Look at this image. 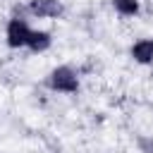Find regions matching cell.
<instances>
[{
	"label": "cell",
	"instance_id": "obj_1",
	"mask_svg": "<svg viewBox=\"0 0 153 153\" xmlns=\"http://www.w3.org/2000/svg\"><path fill=\"white\" fill-rule=\"evenodd\" d=\"M48 86L55 91V93H65V96H74L79 91V74L74 67L69 65H57L50 69L48 74Z\"/></svg>",
	"mask_w": 153,
	"mask_h": 153
},
{
	"label": "cell",
	"instance_id": "obj_2",
	"mask_svg": "<svg viewBox=\"0 0 153 153\" xmlns=\"http://www.w3.org/2000/svg\"><path fill=\"white\" fill-rule=\"evenodd\" d=\"M31 31H33V29L29 26L26 19H22V17H12V19L7 22V26H5V43H7V48H12V50L26 48Z\"/></svg>",
	"mask_w": 153,
	"mask_h": 153
},
{
	"label": "cell",
	"instance_id": "obj_3",
	"mask_svg": "<svg viewBox=\"0 0 153 153\" xmlns=\"http://www.w3.org/2000/svg\"><path fill=\"white\" fill-rule=\"evenodd\" d=\"M62 10L65 7L60 0H29V12L36 19H57Z\"/></svg>",
	"mask_w": 153,
	"mask_h": 153
},
{
	"label": "cell",
	"instance_id": "obj_4",
	"mask_svg": "<svg viewBox=\"0 0 153 153\" xmlns=\"http://www.w3.org/2000/svg\"><path fill=\"white\" fill-rule=\"evenodd\" d=\"M129 57L136 62V65H153V38L151 36H143V38H136L131 45H129Z\"/></svg>",
	"mask_w": 153,
	"mask_h": 153
},
{
	"label": "cell",
	"instance_id": "obj_5",
	"mask_svg": "<svg viewBox=\"0 0 153 153\" xmlns=\"http://www.w3.org/2000/svg\"><path fill=\"white\" fill-rule=\"evenodd\" d=\"M53 45V33L45 31V29H33L31 36H29V43H26V50L33 53V55H41L45 50H50Z\"/></svg>",
	"mask_w": 153,
	"mask_h": 153
},
{
	"label": "cell",
	"instance_id": "obj_6",
	"mask_svg": "<svg viewBox=\"0 0 153 153\" xmlns=\"http://www.w3.org/2000/svg\"><path fill=\"white\" fill-rule=\"evenodd\" d=\"M112 7L120 17H136L141 12V2L139 0H112Z\"/></svg>",
	"mask_w": 153,
	"mask_h": 153
},
{
	"label": "cell",
	"instance_id": "obj_7",
	"mask_svg": "<svg viewBox=\"0 0 153 153\" xmlns=\"http://www.w3.org/2000/svg\"><path fill=\"white\" fill-rule=\"evenodd\" d=\"M139 148H141V153H153V139L141 136L139 139Z\"/></svg>",
	"mask_w": 153,
	"mask_h": 153
}]
</instances>
